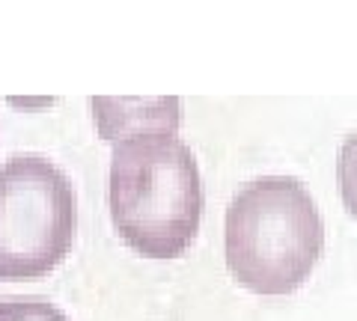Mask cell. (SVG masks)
Listing matches in <instances>:
<instances>
[{"mask_svg": "<svg viewBox=\"0 0 357 321\" xmlns=\"http://www.w3.org/2000/svg\"><path fill=\"white\" fill-rule=\"evenodd\" d=\"M229 274L256 295H289L325 250V224L292 175H262L232 196L223 226Z\"/></svg>", "mask_w": 357, "mask_h": 321, "instance_id": "2", "label": "cell"}, {"mask_svg": "<svg viewBox=\"0 0 357 321\" xmlns=\"http://www.w3.org/2000/svg\"><path fill=\"white\" fill-rule=\"evenodd\" d=\"M0 321H69L48 297L39 295H13L0 297Z\"/></svg>", "mask_w": 357, "mask_h": 321, "instance_id": "4", "label": "cell"}, {"mask_svg": "<svg viewBox=\"0 0 357 321\" xmlns=\"http://www.w3.org/2000/svg\"><path fill=\"white\" fill-rule=\"evenodd\" d=\"M337 179H340V194L349 214L357 220V131L349 134L340 146V161H337Z\"/></svg>", "mask_w": 357, "mask_h": 321, "instance_id": "5", "label": "cell"}, {"mask_svg": "<svg viewBox=\"0 0 357 321\" xmlns=\"http://www.w3.org/2000/svg\"><path fill=\"white\" fill-rule=\"evenodd\" d=\"M107 199L114 226L131 250L149 259L178 256L191 247L203 217L194 152L164 131L116 140Z\"/></svg>", "mask_w": 357, "mask_h": 321, "instance_id": "1", "label": "cell"}, {"mask_svg": "<svg viewBox=\"0 0 357 321\" xmlns=\"http://www.w3.org/2000/svg\"><path fill=\"white\" fill-rule=\"evenodd\" d=\"M77 196L42 155H15L0 167V280H36L69 256Z\"/></svg>", "mask_w": 357, "mask_h": 321, "instance_id": "3", "label": "cell"}]
</instances>
